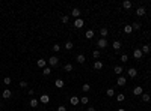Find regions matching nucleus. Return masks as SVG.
I'll return each instance as SVG.
<instances>
[{
    "label": "nucleus",
    "instance_id": "c9c22d12",
    "mask_svg": "<svg viewBox=\"0 0 151 111\" xmlns=\"http://www.w3.org/2000/svg\"><path fill=\"white\" fill-rule=\"evenodd\" d=\"M127 60H128V56H127V54H122V56H121V62H124V63H125Z\"/></svg>",
    "mask_w": 151,
    "mask_h": 111
},
{
    "label": "nucleus",
    "instance_id": "dca6fc26",
    "mask_svg": "<svg viewBox=\"0 0 151 111\" xmlns=\"http://www.w3.org/2000/svg\"><path fill=\"white\" fill-rule=\"evenodd\" d=\"M77 63H85V60H86V57H85L83 54H79V56H77Z\"/></svg>",
    "mask_w": 151,
    "mask_h": 111
},
{
    "label": "nucleus",
    "instance_id": "39448f33",
    "mask_svg": "<svg viewBox=\"0 0 151 111\" xmlns=\"http://www.w3.org/2000/svg\"><path fill=\"white\" fill-rule=\"evenodd\" d=\"M36 65H38V68H47V62L46 60H44V59H39L38 62H36Z\"/></svg>",
    "mask_w": 151,
    "mask_h": 111
},
{
    "label": "nucleus",
    "instance_id": "7c9ffc66",
    "mask_svg": "<svg viewBox=\"0 0 151 111\" xmlns=\"http://www.w3.org/2000/svg\"><path fill=\"white\" fill-rule=\"evenodd\" d=\"M42 74H44V75H50V74H51V69L50 68H44V71H42Z\"/></svg>",
    "mask_w": 151,
    "mask_h": 111
},
{
    "label": "nucleus",
    "instance_id": "a878e982",
    "mask_svg": "<svg viewBox=\"0 0 151 111\" xmlns=\"http://www.w3.org/2000/svg\"><path fill=\"white\" fill-rule=\"evenodd\" d=\"M113 71H115L116 75H121V74H122V68H121V66H115V69H113Z\"/></svg>",
    "mask_w": 151,
    "mask_h": 111
},
{
    "label": "nucleus",
    "instance_id": "cd10ccee",
    "mask_svg": "<svg viewBox=\"0 0 151 111\" xmlns=\"http://www.w3.org/2000/svg\"><path fill=\"white\" fill-rule=\"evenodd\" d=\"M38 104H39V102H38V99H32V101H30V107H32V108L38 107Z\"/></svg>",
    "mask_w": 151,
    "mask_h": 111
},
{
    "label": "nucleus",
    "instance_id": "4468645a",
    "mask_svg": "<svg viewBox=\"0 0 151 111\" xmlns=\"http://www.w3.org/2000/svg\"><path fill=\"white\" fill-rule=\"evenodd\" d=\"M94 68H95V69H98V71H100V69H103V62L97 60L95 63H94Z\"/></svg>",
    "mask_w": 151,
    "mask_h": 111
},
{
    "label": "nucleus",
    "instance_id": "72a5a7b5",
    "mask_svg": "<svg viewBox=\"0 0 151 111\" xmlns=\"http://www.w3.org/2000/svg\"><path fill=\"white\" fill-rule=\"evenodd\" d=\"M116 101H118V102L124 101V95H122V93H119V95H116Z\"/></svg>",
    "mask_w": 151,
    "mask_h": 111
},
{
    "label": "nucleus",
    "instance_id": "37998d69",
    "mask_svg": "<svg viewBox=\"0 0 151 111\" xmlns=\"http://www.w3.org/2000/svg\"><path fill=\"white\" fill-rule=\"evenodd\" d=\"M0 107H2V101H0Z\"/></svg>",
    "mask_w": 151,
    "mask_h": 111
},
{
    "label": "nucleus",
    "instance_id": "e433bc0d",
    "mask_svg": "<svg viewBox=\"0 0 151 111\" xmlns=\"http://www.w3.org/2000/svg\"><path fill=\"white\" fill-rule=\"evenodd\" d=\"M20 87L26 89V87H27V83H26V81H20Z\"/></svg>",
    "mask_w": 151,
    "mask_h": 111
},
{
    "label": "nucleus",
    "instance_id": "9b49d317",
    "mask_svg": "<svg viewBox=\"0 0 151 111\" xmlns=\"http://www.w3.org/2000/svg\"><path fill=\"white\" fill-rule=\"evenodd\" d=\"M48 101H50V96H48V95H42V96L39 98V102H42V104H47Z\"/></svg>",
    "mask_w": 151,
    "mask_h": 111
},
{
    "label": "nucleus",
    "instance_id": "a211bd4d",
    "mask_svg": "<svg viewBox=\"0 0 151 111\" xmlns=\"http://www.w3.org/2000/svg\"><path fill=\"white\" fill-rule=\"evenodd\" d=\"M122 6H124V9H130V8H132V2H130V0H124Z\"/></svg>",
    "mask_w": 151,
    "mask_h": 111
},
{
    "label": "nucleus",
    "instance_id": "f257e3e1",
    "mask_svg": "<svg viewBox=\"0 0 151 111\" xmlns=\"http://www.w3.org/2000/svg\"><path fill=\"white\" fill-rule=\"evenodd\" d=\"M47 63L50 65L51 68H53V66H58V63H59V59H58V57H56V56H51L50 59L47 60Z\"/></svg>",
    "mask_w": 151,
    "mask_h": 111
},
{
    "label": "nucleus",
    "instance_id": "f03ea898",
    "mask_svg": "<svg viewBox=\"0 0 151 111\" xmlns=\"http://www.w3.org/2000/svg\"><path fill=\"white\" fill-rule=\"evenodd\" d=\"M97 45H98V48H106V47H107V41H106V38H101V39H98Z\"/></svg>",
    "mask_w": 151,
    "mask_h": 111
},
{
    "label": "nucleus",
    "instance_id": "2f4dec72",
    "mask_svg": "<svg viewBox=\"0 0 151 111\" xmlns=\"http://www.w3.org/2000/svg\"><path fill=\"white\" fill-rule=\"evenodd\" d=\"M51 50H53V51H56V53H58V51H60V45H59V44H55V45H53V48H51Z\"/></svg>",
    "mask_w": 151,
    "mask_h": 111
},
{
    "label": "nucleus",
    "instance_id": "58836bf2",
    "mask_svg": "<svg viewBox=\"0 0 151 111\" xmlns=\"http://www.w3.org/2000/svg\"><path fill=\"white\" fill-rule=\"evenodd\" d=\"M3 83H5V84H11V78H9V77H6L5 80H3Z\"/></svg>",
    "mask_w": 151,
    "mask_h": 111
},
{
    "label": "nucleus",
    "instance_id": "f704fd0d",
    "mask_svg": "<svg viewBox=\"0 0 151 111\" xmlns=\"http://www.w3.org/2000/svg\"><path fill=\"white\" fill-rule=\"evenodd\" d=\"M92 56H94V59H98V57H100V51H98V50H95V51L92 53Z\"/></svg>",
    "mask_w": 151,
    "mask_h": 111
},
{
    "label": "nucleus",
    "instance_id": "1a4fd4ad",
    "mask_svg": "<svg viewBox=\"0 0 151 111\" xmlns=\"http://www.w3.org/2000/svg\"><path fill=\"white\" fill-rule=\"evenodd\" d=\"M127 72H128V77H130V78H134V77L137 75V71H136V69H134V68H130Z\"/></svg>",
    "mask_w": 151,
    "mask_h": 111
},
{
    "label": "nucleus",
    "instance_id": "7ed1b4c3",
    "mask_svg": "<svg viewBox=\"0 0 151 111\" xmlns=\"http://www.w3.org/2000/svg\"><path fill=\"white\" fill-rule=\"evenodd\" d=\"M83 24H85L83 20H82V18H77L76 21H74V27H76V29H82V27H83Z\"/></svg>",
    "mask_w": 151,
    "mask_h": 111
},
{
    "label": "nucleus",
    "instance_id": "c756f323",
    "mask_svg": "<svg viewBox=\"0 0 151 111\" xmlns=\"http://www.w3.org/2000/svg\"><path fill=\"white\" fill-rule=\"evenodd\" d=\"M100 35L103 36V38H104V36H107V29H106V27H103V29L100 30Z\"/></svg>",
    "mask_w": 151,
    "mask_h": 111
},
{
    "label": "nucleus",
    "instance_id": "20e7f679",
    "mask_svg": "<svg viewBox=\"0 0 151 111\" xmlns=\"http://www.w3.org/2000/svg\"><path fill=\"white\" fill-rule=\"evenodd\" d=\"M70 102H71V105H74V107H77L80 104V99L77 96H71V99H70Z\"/></svg>",
    "mask_w": 151,
    "mask_h": 111
},
{
    "label": "nucleus",
    "instance_id": "f8f14e48",
    "mask_svg": "<svg viewBox=\"0 0 151 111\" xmlns=\"http://www.w3.org/2000/svg\"><path fill=\"white\" fill-rule=\"evenodd\" d=\"M136 15H139V17H144V15H145V8H137V9H136Z\"/></svg>",
    "mask_w": 151,
    "mask_h": 111
},
{
    "label": "nucleus",
    "instance_id": "412c9836",
    "mask_svg": "<svg viewBox=\"0 0 151 111\" xmlns=\"http://www.w3.org/2000/svg\"><path fill=\"white\" fill-rule=\"evenodd\" d=\"M133 32V29H132V26H130V24H127V26H124V33H132Z\"/></svg>",
    "mask_w": 151,
    "mask_h": 111
},
{
    "label": "nucleus",
    "instance_id": "9d476101",
    "mask_svg": "<svg viewBox=\"0 0 151 111\" xmlns=\"http://www.w3.org/2000/svg\"><path fill=\"white\" fill-rule=\"evenodd\" d=\"M71 15H73V17H74V18L77 20V18L80 17V9H77V8H74V9L71 11Z\"/></svg>",
    "mask_w": 151,
    "mask_h": 111
},
{
    "label": "nucleus",
    "instance_id": "b1692460",
    "mask_svg": "<svg viewBox=\"0 0 151 111\" xmlns=\"http://www.w3.org/2000/svg\"><path fill=\"white\" fill-rule=\"evenodd\" d=\"M80 102H82V104H83V105H88V102H89L88 96H82V98H80Z\"/></svg>",
    "mask_w": 151,
    "mask_h": 111
},
{
    "label": "nucleus",
    "instance_id": "393cba45",
    "mask_svg": "<svg viewBox=\"0 0 151 111\" xmlns=\"http://www.w3.org/2000/svg\"><path fill=\"white\" fill-rule=\"evenodd\" d=\"M85 36H86L88 39H92V38H94V32H92V30H88L86 33H85Z\"/></svg>",
    "mask_w": 151,
    "mask_h": 111
},
{
    "label": "nucleus",
    "instance_id": "2eb2a0df",
    "mask_svg": "<svg viewBox=\"0 0 151 111\" xmlns=\"http://www.w3.org/2000/svg\"><path fill=\"white\" fill-rule=\"evenodd\" d=\"M116 83H118V86H124L125 83H127V80H125V77H119Z\"/></svg>",
    "mask_w": 151,
    "mask_h": 111
},
{
    "label": "nucleus",
    "instance_id": "0eeeda50",
    "mask_svg": "<svg viewBox=\"0 0 151 111\" xmlns=\"http://www.w3.org/2000/svg\"><path fill=\"white\" fill-rule=\"evenodd\" d=\"M133 57H134L136 60H139L141 57H142V51H141V50H137V48H136V50L133 51Z\"/></svg>",
    "mask_w": 151,
    "mask_h": 111
},
{
    "label": "nucleus",
    "instance_id": "ea45409f",
    "mask_svg": "<svg viewBox=\"0 0 151 111\" xmlns=\"http://www.w3.org/2000/svg\"><path fill=\"white\" fill-rule=\"evenodd\" d=\"M58 111H67V108L64 105H60V107H58Z\"/></svg>",
    "mask_w": 151,
    "mask_h": 111
},
{
    "label": "nucleus",
    "instance_id": "4be33fe9",
    "mask_svg": "<svg viewBox=\"0 0 151 111\" xmlns=\"http://www.w3.org/2000/svg\"><path fill=\"white\" fill-rule=\"evenodd\" d=\"M73 47H74V45H73V42H71V41H68V42L65 44V50H68V51H70V50H73Z\"/></svg>",
    "mask_w": 151,
    "mask_h": 111
},
{
    "label": "nucleus",
    "instance_id": "aec40b11",
    "mask_svg": "<svg viewBox=\"0 0 151 111\" xmlns=\"http://www.w3.org/2000/svg\"><path fill=\"white\" fill-rule=\"evenodd\" d=\"M112 47H113V50H119V48H121V42H119V41H115V42H113L112 44Z\"/></svg>",
    "mask_w": 151,
    "mask_h": 111
},
{
    "label": "nucleus",
    "instance_id": "6e6552de",
    "mask_svg": "<svg viewBox=\"0 0 151 111\" xmlns=\"http://www.w3.org/2000/svg\"><path fill=\"white\" fill-rule=\"evenodd\" d=\"M55 86H56L58 89H62L64 86H65V83H64V80H60V78H58V80L55 81Z\"/></svg>",
    "mask_w": 151,
    "mask_h": 111
},
{
    "label": "nucleus",
    "instance_id": "5701e85b",
    "mask_svg": "<svg viewBox=\"0 0 151 111\" xmlns=\"http://www.w3.org/2000/svg\"><path fill=\"white\" fill-rule=\"evenodd\" d=\"M64 69H65L67 72H71V71H73V65H71V63H67V65L64 66Z\"/></svg>",
    "mask_w": 151,
    "mask_h": 111
},
{
    "label": "nucleus",
    "instance_id": "ddd939ff",
    "mask_svg": "<svg viewBox=\"0 0 151 111\" xmlns=\"http://www.w3.org/2000/svg\"><path fill=\"white\" fill-rule=\"evenodd\" d=\"M11 95H12V93H11V90H8V89H6V90H3V99H9Z\"/></svg>",
    "mask_w": 151,
    "mask_h": 111
},
{
    "label": "nucleus",
    "instance_id": "c85d7f7f",
    "mask_svg": "<svg viewBox=\"0 0 151 111\" xmlns=\"http://www.w3.org/2000/svg\"><path fill=\"white\" fill-rule=\"evenodd\" d=\"M82 90H83V92H89V90H91V86H89V84H83V86H82Z\"/></svg>",
    "mask_w": 151,
    "mask_h": 111
},
{
    "label": "nucleus",
    "instance_id": "4c0bfd02",
    "mask_svg": "<svg viewBox=\"0 0 151 111\" xmlns=\"http://www.w3.org/2000/svg\"><path fill=\"white\" fill-rule=\"evenodd\" d=\"M68 20H70V17H68V15H64V17H62V23H68Z\"/></svg>",
    "mask_w": 151,
    "mask_h": 111
},
{
    "label": "nucleus",
    "instance_id": "a19ab883",
    "mask_svg": "<svg viewBox=\"0 0 151 111\" xmlns=\"http://www.w3.org/2000/svg\"><path fill=\"white\" fill-rule=\"evenodd\" d=\"M88 111H95V108H94V107H89V108H88Z\"/></svg>",
    "mask_w": 151,
    "mask_h": 111
},
{
    "label": "nucleus",
    "instance_id": "bb28decb",
    "mask_svg": "<svg viewBox=\"0 0 151 111\" xmlns=\"http://www.w3.org/2000/svg\"><path fill=\"white\" fill-rule=\"evenodd\" d=\"M132 29H133V30H139V29H141V23H133Z\"/></svg>",
    "mask_w": 151,
    "mask_h": 111
},
{
    "label": "nucleus",
    "instance_id": "423d86ee",
    "mask_svg": "<svg viewBox=\"0 0 151 111\" xmlns=\"http://www.w3.org/2000/svg\"><path fill=\"white\" fill-rule=\"evenodd\" d=\"M142 93H144L142 87H134V89H133V95H134V96H141Z\"/></svg>",
    "mask_w": 151,
    "mask_h": 111
},
{
    "label": "nucleus",
    "instance_id": "c03bdc74",
    "mask_svg": "<svg viewBox=\"0 0 151 111\" xmlns=\"http://www.w3.org/2000/svg\"><path fill=\"white\" fill-rule=\"evenodd\" d=\"M150 75H151V69H150Z\"/></svg>",
    "mask_w": 151,
    "mask_h": 111
},
{
    "label": "nucleus",
    "instance_id": "473e14b6",
    "mask_svg": "<svg viewBox=\"0 0 151 111\" xmlns=\"http://www.w3.org/2000/svg\"><path fill=\"white\" fill-rule=\"evenodd\" d=\"M106 93H107V96H115V90H113V89H107Z\"/></svg>",
    "mask_w": 151,
    "mask_h": 111
},
{
    "label": "nucleus",
    "instance_id": "79ce46f5",
    "mask_svg": "<svg viewBox=\"0 0 151 111\" xmlns=\"http://www.w3.org/2000/svg\"><path fill=\"white\" fill-rule=\"evenodd\" d=\"M118 111H125V110L124 108H118Z\"/></svg>",
    "mask_w": 151,
    "mask_h": 111
},
{
    "label": "nucleus",
    "instance_id": "f3484780",
    "mask_svg": "<svg viewBox=\"0 0 151 111\" xmlns=\"http://www.w3.org/2000/svg\"><path fill=\"white\" fill-rule=\"evenodd\" d=\"M141 96H142V101H144V102H150V99H151V96L148 93H142Z\"/></svg>",
    "mask_w": 151,
    "mask_h": 111
},
{
    "label": "nucleus",
    "instance_id": "6ab92c4d",
    "mask_svg": "<svg viewBox=\"0 0 151 111\" xmlns=\"http://www.w3.org/2000/svg\"><path fill=\"white\" fill-rule=\"evenodd\" d=\"M150 50H151V48H150V45H144V47H142V54H148V53H150Z\"/></svg>",
    "mask_w": 151,
    "mask_h": 111
}]
</instances>
